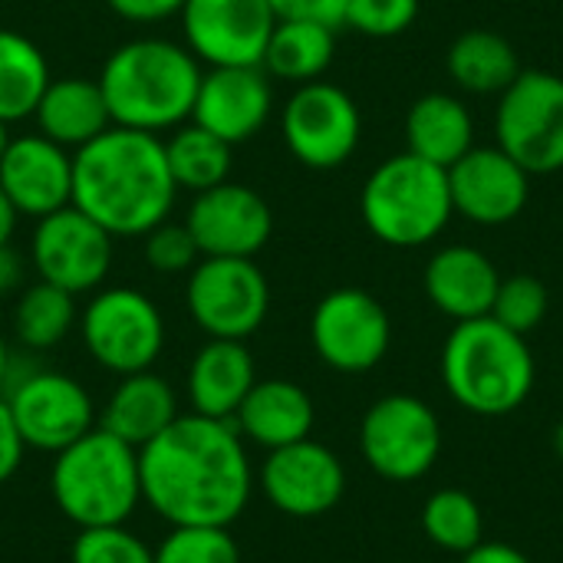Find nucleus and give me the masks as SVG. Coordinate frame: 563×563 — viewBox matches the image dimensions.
<instances>
[{
  "mask_svg": "<svg viewBox=\"0 0 563 563\" xmlns=\"http://www.w3.org/2000/svg\"><path fill=\"white\" fill-rule=\"evenodd\" d=\"M23 439H20V432H16V426H13V416H10V406H7V399L0 396V485L20 468V462H23Z\"/></svg>",
  "mask_w": 563,
  "mask_h": 563,
  "instance_id": "obj_40",
  "label": "nucleus"
},
{
  "mask_svg": "<svg viewBox=\"0 0 563 563\" xmlns=\"http://www.w3.org/2000/svg\"><path fill=\"white\" fill-rule=\"evenodd\" d=\"M49 488L56 508L79 531L125 525L142 501L139 452L106 429H92L56 452Z\"/></svg>",
  "mask_w": 563,
  "mask_h": 563,
  "instance_id": "obj_5",
  "label": "nucleus"
},
{
  "mask_svg": "<svg viewBox=\"0 0 563 563\" xmlns=\"http://www.w3.org/2000/svg\"><path fill=\"white\" fill-rule=\"evenodd\" d=\"M191 320L208 340H247L271 310V284L254 257H201L185 287Z\"/></svg>",
  "mask_w": 563,
  "mask_h": 563,
  "instance_id": "obj_9",
  "label": "nucleus"
},
{
  "mask_svg": "<svg viewBox=\"0 0 563 563\" xmlns=\"http://www.w3.org/2000/svg\"><path fill=\"white\" fill-rule=\"evenodd\" d=\"M20 287H23V257L10 244H3L0 247V297L13 294Z\"/></svg>",
  "mask_w": 563,
  "mask_h": 563,
  "instance_id": "obj_42",
  "label": "nucleus"
},
{
  "mask_svg": "<svg viewBox=\"0 0 563 563\" xmlns=\"http://www.w3.org/2000/svg\"><path fill=\"white\" fill-rule=\"evenodd\" d=\"M277 20H317L330 30L346 26L350 0H271Z\"/></svg>",
  "mask_w": 563,
  "mask_h": 563,
  "instance_id": "obj_38",
  "label": "nucleus"
},
{
  "mask_svg": "<svg viewBox=\"0 0 563 563\" xmlns=\"http://www.w3.org/2000/svg\"><path fill=\"white\" fill-rule=\"evenodd\" d=\"M254 383V356L244 340H208L191 360L188 399L198 416L234 419Z\"/></svg>",
  "mask_w": 563,
  "mask_h": 563,
  "instance_id": "obj_22",
  "label": "nucleus"
},
{
  "mask_svg": "<svg viewBox=\"0 0 563 563\" xmlns=\"http://www.w3.org/2000/svg\"><path fill=\"white\" fill-rule=\"evenodd\" d=\"M488 317L498 320L501 327L515 330L518 336H528L548 317V287L538 277H531V274L501 277Z\"/></svg>",
  "mask_w": 563,
  "mask_h": 563,
  "instance_id": "obj_34",
  "label": "nucleus"
},
{
  "mask_svg": "<svg viewBox=\"0 0 563 563\" xmlns=\"http://www.w3.org/2000/svg\"><path fill=\"white\" fill-rule=\"evenodd\" d=\"M462 563H531L518 548L501 541H482L475 551L462 554Z\"/></svg>",
  "mask_w": 563,
  "mask_h": 563,
  "instance_id": "obj_41",
  "label": "nucleus"
},
{
  "mask_svg": "<svg viewBox=\"0 0 563 563\" xmlns=\"http://www.w3.org/2000/svg\"><path fill=\"white\" fill-rule=\"evenodd\" d=\"M231 148L224 139L211 135L208 129L195 125L191 119L178 129H172V139L165 142L168 172L178 185V191L201 195L231 175Z\"/></svg>",
  "mask_w": 563,
  "mask_h": 563,
  "instance_id": "obj_30",
  "label": "nucleus"
},
{
  "mask_svg": "<svg viewBox=\"0 0 563 563\" xmlns=\"http://www.w3.org/2000/svg\"><path fill=\"white\" fill-rule=\"evenodd\" d=\"M185 46L205 66H261L277 26L271 0H185Z\"/></svg>",
  "mask_w": 563,
  "mask_h": 563,
  "instance_id": "obj_15",
  "label": "nucleus"
},
{
  "mask_svg": "<svg viewBox=\"0 0 563 563\" xmlns=\"http://www.w3.org/2000/svg\"><path fill=\"white\" fill-rule=\"evenodd\" d=\"M10 350H7V340L0 336V389H3V383H7V369H10Z\"/></svg>",
  "mask_w": 563,
  "mask_h": 563,
  "instance_id": "obj_44",
  "label": "nucleus"
},
{
  "mask_svg": "<svg viewBox=\"0 0 563 563\" xmlns=\"http://www.w3.org/2000/svg\"><path fill=\"white\" fill-rule=\"evenodd\" d=\"M280 132L300 165L330 172L346 165L356 152L363 119L346 89L313 79L297 86L287 99L280 112Z\"/></svg>",
  "mask_w": 563,
  "mask_h": 563,
  "instance_id": "obj_12",
  "label": "nucleus"
},
{
  "mask_svg": "<svg viewBox=\"0 0 563 563\" xmlns=\"http://www.w3.org/2000/svg\"><path fill=\"white\" fill-rule=\"evenodd\" d=\"M422 531L435 548L468 554L485 541V515L468 492L442 488L422 505Z\"/></svg>",
  "mask_w": 563,
  "mask_h": 563,
  "instance_id": "obj_32",
  "label": "nucleus"
},
{
  "mask_svg": "<svg viewBox=\"0 0 563 563\" xmlns=\"http://www.w3.org/2000/svg\"><path fill=\"white\" fill-rule=\"evenodd\" d=\"M445 66L452 82L475 96L505 92L521 73L515 43L495 30H465L462 36H455Z\"/></svg>",
  "mask_w": 563,
  "mask_h": 563,
  "instance_id": "obj_27",
  "label": "nucleus"
},
{
  "mask_svg": "<svg viewBox=\"0 0 563 563\" xmlns=\"http://www.w3.org/2000/svg\"><path fill=\"white\" fill-rule=\"evenodd\" d=\"M10 139H13V135H10V125L0 119V158H3V152H7V145H10Z\"/></svg>",
  "mask_w": 563,
  "mask_h": 563,
  "instance_id": "obj_46",
  "label": "nucleus"
},
{
  "mask_svg": "<svg viewBox=\"0 0 563 563\" xmlns=\"http://www.w3.org/2000/svg\"><path fill=\"white\" fill-rule=\"evenodd\" d=\"M142 501L172 528H231L251 501V462L234 419L178 416L139 449Z\"/></svg>",
  "mask_w": 563,
  "mask_h": 563,
  "instance_id": "obj_1",
  "label": "nucleus"
},
{
  "mask_svg": "<svg viewBox=\"0 0 563 563\" xmlns=\"http://www.w3.org/2000/svg\"><path fill=\"white\" fill-rule=\"evenodd\" d=\"M310 340L330 369L369 373L389 353L393 323L373 294L360 287H340L317 303L310 317Z\"/></svg>",
  "mask_w": 563,
  "mask_h": 563,
  "instance_id": "obj_13",
  "label": "nucleus"
},
{
  "mask_svg": "<svg viewBox=\"0 0 563 563\" xmlns=\"http://www.w3.org/2000/svg\"><path fill=\"white\" fill-rule=\"evenodd\" d=\"M16 208L10 205V198L3 195V188H0V247L3 244H10V238H13V231H16Z\"/></svg>",
  "mask_w": 563,
  "mask_h": 563,
  "instance_id": "obj_43",
  "label": "nucleus"
},
{
  "mask_svg": "<svg viewBox=\"0 0 563 563\" xmlns=\"http://www.w3.org/2000/svg\"><path fill=\"white\" fill-rule=\"evenodd\" d=\"M7 406L13 426L26 449L36 452H63L96 429V406L89 393L66 373L53 369H7Z\"/></svg>",
  "mask_w": 563,
  "mask_h": 563,
  "instance_id": "obj_10",
  "label": "nucleus"
},
{
  "mask_svg": "<svg viewBox=\"0 0 563 563\" xmlns=\"http://www.w3.org/2000/svg\"><path fill=\"white\" fill-rule=\"evenodd\" d=\"M406 142L412 155L452 168L475 145L472 112L449 92H429L416 99L406 115Z\"/></svg>",
  "mask_w": 563,
  "mask_h": 563,
  "instance_id": "obj_26",
  "label": "nucleus"
},
{
  "mask_svg": "<svg viewBox=\"0 0 563 563\" xmlns=\"http://www.w3.org/2000/svg\"><path fill=\"white\" fill-rule=\"evenodd\" d=\"M155 563H241V551L228 528L185 525L158 544Z\"/></svg>",
  "mask_w": 563,
  "mask_h": 563,
  "instance_id": "obj_33",
  "label": "nucleus"
},
{
  "mask_svg": "<svg viewBox=\"0 0 563 563\" xmlns=\"http://www.w3.org/2000/svg\"><path fill=\"white\" fill-rule=\"evenodd\" d=\"M498 148L528 175L563 168V76L548 69H521L501 92L495 115Z\"/></svg>",
  "mask_w": 563,
  "mask_h": 563,
  "instance_id": "obj_7",
  "label": "nucleus"
},
{
  "mask_svg": "<svg viewBox=\"0 0 563 563\" xmlns=\"http://www.w3.org/2000/svg\"><path fill=\"white\" fill-rule=\"evenodd\" d=\"M73 563H155V551L125 525L86 528L73 544Z\"/></svg>",
  "mask_w": 563,
  "mask_h": 563,
  "instance_id": "obj_35",
  "label": "nucleus"
},
{
  "mask_svg": "<svg viewBox=\"0 0 563 563\" xmlns=\"http://www.w3.org/2000/svg\"><path fill=\"white\" fill-rule=\"evenodd\" d=\"M175 198L178 185L158 135L109 125L73 155V208L112 238H145L168 221Z\"/></svg>",
  "mask_w": 563,
  "mask_h": 563,
  "instance_id": "obj_2",
  "label": "nucleus"
},
{
  "mask_svg": "<svg viewBox=\"0 0 563 563\" xmlns=\"http://www.w3.org/2000/svg\"><path fill=\"white\" fill-rule=\"evenodd\" d=\"M442 383L472 416H511L534 389L531 346L492 317L462 320L442 346Z\"/></svg>",
  "mask_w": 563,
  "mask_h": 563,
  "instance_id": "obj_4",
  "label": "nucleus"
},
{
  "mask_svg": "<svg viewBox=\"0 0 563 563\" xmlns=\"http://www.w3.org/2000/svg\"><path fill=\"white\" fill-rule=\"evenodd\" d=\"M426 297L455 323L478 320L492 313L501 274L492 264L488 254L478 247L452 244L435 251V257L426 264Z\"/></svg>",
  "mask_w": 563,
  "mask_h": 563,
  "instance_id": "obj_21",
  "label": "nucleus"
},
{
  "mask_svg": "<svg viewBox=\"0 0 563 563\" xmlns=\"http://www.w3.org/2000/svg\"><path fill=\"white\" fill-rule=\"evenodd\" d=\"M185 228L201 257H254L274 234V211L254 188L228 178L195 195Z\"/></svg>",
  "mask_w": 563,
  "mask_h": 563,
  "instance_id": "obj_16",
  "label": "nucleus"
},
{
  "mask_svg": "<svg viewBox=\"0 0 563 563\" xmlns=\"http://www.w3.org/2000/svg\"><path fill=\"white\" fill-rule=\"evenodd\" d=\"M360 214L369 234L389 247H422L455 214L449 172L412 155H393L373 168L360 191Z\"/></svg>",
  "mask_w": 563,
  "mask_h": 563,
  "instance_id": "obj_6",
  "label": "nucleus"
},
{
  "mask_svg": "<svg viewBox=\"0 0 563 563\" xmlns=\"http://www.w3.org/2000/svg\"><path fill=\"white\" fill-rule=\"evenodd\" d=\"M76 323V297L46 280L26 287L13 310V333L26 350L59 346Z\"/></svg>",
  "mask_w": 563,
  "mask_h": 563,
  "instance_id": "obj_31",
  "label": "nucleus"
},
{
  "mask_svg": "<svg viewBox=\"0 0 563 563\" xmlns=\"http://www.w3.org/2000/svg\"><path fill=\"white\" fill-rule=\"evenodd\" d=\"M201 63L188 46L162 36H139L109 53L99 89L112 125L135 132H172L191 119Z\"/></svg>",
  "mask_w": 563,
  "mask_h": 563,
  "instance_id": "obj_3",
  "label": "nucleus"
},
{
  "mask_svg": "<svg viewBox=\"0 0 563 563\" xmlns=\"http://www.w3.org/2000/svg\"><path fill=\"white\" fill-rule=\"evenodd\" d=\"M261 485L277 511L290 518H320L340 505L346 492V472L327 445L303 439L267 455Z\"/></svg>",
  "mask_w": 563,
  "mask_h": 563,
  "instance_id": "obj_17",
  "label": "nucleus"
},
{
  "mask_svg": "<svg viewBox=\"0 0 563 563\" xmlns=\"http://www.w3.org/2000/svg\"><path fill=\"white\" fill-rule=\"evenodd\" d=\"M274 109V89L264 66H208L198 82L191 122L241 145L254 139Z\"/></svg>",
  "mask_w": 563,
  "mask_h": 563,
  "instance_id": "obj_19",
  "label": "nucleus"
},
{
  "mask_svg": "<svg viewBox=\"0 0 563 563\" xmlns=\"http://www.w3.org/2000/svg\"><path fill=\"white\" fill-rule=\"evenodd\" d=\"M449 172V191L455 214L475 224H508L531 198V175L498 145H472Z\"/></svg>",
  "mask_w": 563,
  "mask_h": 563,
  "instance_id": "obj_18",
  "label": "nucleus"
},
{
  "mask_svg": "<svg viewBox=\"0 0 563 563\" xmlns=\"http://www.w3.org/2000/svg\"><path fill=\"white\" fill-rule=\"evenodd\" d=\"M112 13H119L129 23H162L175 13H181L185 0H106Z\"/></svg>",
  "mask_w": 563,
  "mask_h": 563,
  "instance_id": "obj_39",
  "label": "nucleus"
},
{
  "mask_svg": "<svg viewBox=\"0 0 563 563\" xmlns=\"http://www.w3.org/2000/svg\"><path fill=\"white\" fill-rule=\"evenodd\" d=\"M112 234L79 208L66 205L36 221L30 261L40 280L76 294L96 290L112 267Z\"/></svg>",
  "mask_w": 563,
  "mask_h": 563,
  "instance_id": "obj_14",
  "label": "nucleus"
},
{
  "mask_svg": "<svg viewBox=\"0 0 563 563\" xmlns=\"http://www.w3.org/2000/svg\"><path fill=\"white\" fill-rule=\"evenodd\" d=\"M551 442H554V455L563 462V419L554 426V439Z\"/></svg>",
  "mask_w": 563,
  "mask_h": 563,
  "instance_id": "obj_45",
  "label": "nucleus"
},
{
  "mask_svg": "<svg viewBox=\"0 0 563 563\" xmlns=\"http://www.w3.org/2000/svg\"><path fill=\"white\" fill-rule=\"evenodd\" d=\"M33 119H36V132L63 148H82L112 125L99 79H82V76L49 79V86L36 102Z\"/></svg>",
  "mask_w": 563,
  "mask_h": 563,
  "instance_id": "obj_25",
  "label": "nucleus"
},
{
  "mask_svg": "<svg viewBox=\"0 0 563 563\" xmlns=\"http://www.w3.org/2000/svg\"><path fill=\"white\" fill-rule=\"evenodd\" d=\"M0 188L16 214L40 221L73 205V155L40 132L16 135L0 158Z\"/></svg>",
  "mask_w": 563,
  "mask_h": 563,
  "instance_id": "obj_20",
  "label": "nucleus"
},
{
  "mask_svg": "<svg viewBox=\"0 0 563 563\" xmlns=\"http://www.w3.org/2000/svg\"><path fill=\"white\" fill-rule=\"evenodd\" d=\"M313 419H317L313 399L307 396V389H300L290 379L254 383V389L234 412L238 432L267 452L310 439Z\"/></svg>",
  "mask_w": 563,
  "mask_h": 563,
  "instance_id": "obj_23",
  "label": "nucleus"
},
{
  "mask_svg": "<svg viewBox=\"0 0 563 563\" xmlns=\"http://www.w3.org/2000/svg\"><path fill=\"white\" fill-rule=\"evenodd\" d=\"M366 465L386 482H419L442 452V422L435 409L416 396L396 393L373 402L360 426Z\"/></svg>",
  "mask_w": 563,
  "mask_h": 563,
  "instance_id": "obj_11",
  "label": "nucleus"
},
{
  "mask_svg": "<svg viewBox=\"0 0 563 563\" xmlns=\"http://www.w3.org/2000/svg\"><path fill=\"white\" fill-rule=\"evenodd\" d=\"M178 419V399L168 379L155 376L152 369L122 376L115 393L109 396L99 429L115 435L119 442L132 445L135 452L162 435Z\"/></svg>",
  "mask_w": 563,
  "mask_h": 563,
  "instance_id": "obj_24",
  "label": "nucleus"
},
{
  "mask_svg": "<svg viewBox=\"0 0 563 563\" xmlns=\"http://www.w3.org/2000/svg\"><path fill=\"white\" fill-rule=\"evenodd\" d=\"M142 254L155 274H185L201 261V251H198L191 231L185 224H172V221H162L158 228H152L145 234Z\"/></svg>",
  "mask_w": 563,
  "mask_h": 563,
  "instance_id": "obj_37",
  "label": "nucleus"
},
{
  "mask_svg": "<svg viewBox=\"0 0 563 563\" xmlns=\"http://www.w3.org/2000/svg\"><path fill=\"white\" fill-rule=\"evenodd\" d=\"M419 16V0H350L346 26L363 36L389 40L406 33Z\"/></svg>",
  "mask_w": 563,
  "mask_h": 563,
  "instance_id": "obj_36",
  "label": "nucleus"
},
{
  "mask_svg": "<svg viewBox=\"0 0 563 563\" xmlns=\"http://www.w3.org/2000/svg\"><path fill=\"white\" fill-rule=\"evenodd\" d=\"M333 53H336V30L317 20H277L261 66L274 79L303 86L327 73Z\"/></svg>",
  "mask_w": 563,
  "mask_h": 563,
  "instance_id": "obj_28",
  "label": "nucleus"
},
{
  "mask_svg": "<svg viewBox=\"0 0 563 563\" xmlns=\"http://www.w3.org/2000/svg\"><path fill=\"white\" fill-rule=\"evenodd\" d=\"M79 330L89 356L115 376L152 369L165 346L162 310L155 307L152 297L132 287L99 290L86 303Z\"/></svg>",
  "mask_w": 563,
  "mask_h": 563,
  "instance_id": "obj_8",
  "label": "nucleus"
},
{
  "mask_svg": "<svg viewBox=\"0 0 563 563\" xmlns=\"http://www.w3.org/2000/svg\"><path fill=\"white\" fill-rule=\"evenodd\" d=\"M49 79L43 49L23 33L0 26V119L7 125L30 119Z\"/></svg>",
  "mask_w": 563,
  "mask_h": 563,
  "instance_id": "obj_29",
  "label": "nucleus"
}]
</instances>
